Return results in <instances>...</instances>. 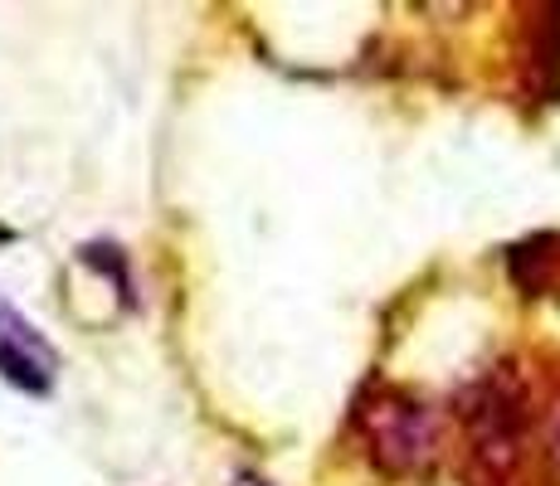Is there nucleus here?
<instances>
[{
	"instance_id": "f257e3e1",
	"label": "nucleus",
	"mask_w": 560,
	"mask_h": 486,
	"mask_svg": "<svg viewBox=\"0 0 560 486\" xmlns=\"http://www.w3.org/2000/svg\"><path fill=\"white\" fill-rule=\"evenodd\" d=\"M361 428H365L371 462L385 477H409V472H419L434 458V442H439L434 414L415 394H400V389L375 394V404L361 408Z\"/></svg>"
},
{
	"instance_id": "f03ea898",
	"label": "nucleus",
	"mask_w": 560,
	"mask_h": 486,
	"mask_svg": "<svg viewBox=\"0 0 560 486\" xmlns=\"http://www.w3.org/2000/svg\"><path fill=\"white\" fill-rule=\"evenodd\" d=\"M522 424H526V408H522V384L512 380L508 370L492 375L488 384L478 389L468 408V428H472V458L482 462L488 482H502L512 472V462L522 458Z\"/></svg>"
},
{
	"instance_id": "7ed1b4c3",
	"label": "nucleus",
	"mask_w": 560,
	"mask_h": 486,
	"mask_svg": "<svg viewBox=\"0 0 560 486\" xmlns=\"http://www.w3.org/2000/svg\"><path fill=\"white\" fill-rule=\"evenodd\" d=\"M526 88L541 103L560 97V5L526 10Z\"/></svg>"
},
{
	"instance_id": "20e7f679",
	"label": "nucleus",
	"mask_w": 560,
	"mask_h": 486,
	"mask_svg": "<svg viewBox=\"0 0 560 486\" xmlns=\"http://www.w3.org/2000/svg\"><path fill=\"white\" fill-rule=\"evenodd\" d=\"M508 273L526 297L560 292V234H532L508 248Z\"/></svg>"
},
{
	"instance_id": "39448f33",
	"label": "nucleus",
	"mask_w": 560,
	"mask_h": 486,
	"mask_svg": "<svg viewBox=\"0 0 560 486\" xmlns=\"http://www.w3.org/2000/svg\"><path fill=\"white\" fill-rule=\"evenodd\" d=\"M83 263L98 268L103 277H113L122 307H132V277H127V253L117 244H83Z\"/></svg>"
},
{
	"instance_id": "423d86ee",
	"label": "nucleus",
	"mask_w": 560,
	"mask_h": 486,
	"mask_svg": "<svg viewBox=\"0 0 560 486\" xmlns=\"http://www.w3.org/2000/svg\"><path fill=\"white\" fill-rule=\"evenodd\" d=\"M546 462H551V477L560 482V399L551 404V418H546Z\"/></svg>"
},
{
	"instance_id": "0eeeda50",
	"label": "nucleus",
	"mask_w": 560,
	"mask_h": 486,
	"mask_svg": "<svg viewBox=\"0 0 560 486\" xmlns=\"http://www.w3.org/2000/svg\"><path fill=\"white\" fill-rule=\"evenodd\" d=\"M10 239H15V229H0V244H10Z\"/></svg>"
},
{
	"instance_id": "6e6552de",
	"label": "nucleus",
	"mask_w": 560,
	"mask_h": 486,
	"mask_svg": "<svg viewBox=\"0 0 560 486\" xmlns=\"http://www.w3.org/2000/svg\"><path fill=\"white\" fill-rule=\"evenodd\" d=\"M249 486H264V482H249Z\"/></svg>"
}]
</instances>
